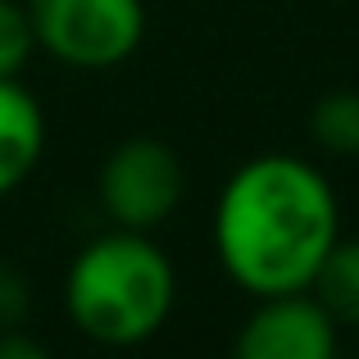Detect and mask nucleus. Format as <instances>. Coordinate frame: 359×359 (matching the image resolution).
Returning <instances> with one entry per match:
<instances>
[{"instance_id": "3", "label": "nucleus", "mask_w": 359, "mask_h": 359, "mask_svg": "<svg viewBox=\"0 0 359 359\" xmlns=\"http://www.w3.org/2000/svg\"><path fill=\"white\" fill-rule=\"evenodd\" d=\"M36 50L82 73L118 69L146 36L141 0H27Z\"/></svg>"}, {"instance_id": "6", "label": "nucleus", "mask_w": 359, "mask_h": 359, "mask_svg": "<svg viewBox=\"0 0 359 359\" xmlns=\"http://www.w3.org/2000/svg\"><path fill=\"white\" fill-rule=\"evenodd\" d=\"M46 150V114L18 78H0V196L32 177Z\"/></svg>"}, {"instance_id": "7", "label": "nucleus", "mask_w": 359, "mask_h": 359, "mask_svg": "<svg viewBox=\"0 0 359 359\" xmlns=\"http://www.w3.org/2000/svg\"><path fill=\"white\" fill-rule=\"evenodd\" d=\"M309 291L332 314L337 327H359V237L332 241V250L323 255Z\"/></svg>"}, {"instance_id": "2", "label": "nucleus", "mask_w": 359, "mask_h": 359, "mask_svg": "<svg viewBox=\"0 0 359 359\" xmlns=\"http://www.w3.org/2000/svg\"><path fill=\"white\" fill-rule=\"evenodd\" d=\"M177 300V269L150 232L114 228L87 241L64 278V309L73 327L100 346H141L168 323Z\"/></svg>"}, {"instance_id": "10", "label": "nucleus", "mask_w": 359, "mask_h": 359, "mask_svg": "<svg viewBox=\"0 0 359 359\" xmlns=\"http://www.w3.org/2000/svg\"><path fill=\"white\" fill-rule=\"evenodd\" d=\"M23 296H27V291H23V278H18L14 269H5V264H0V318H5V323L18 314V309H23Z\"/></svg>"}, {"instance_id": "9", "label": "nucleus", "mask_w": 359, "mask_h": 359, "mask_svg": "<svg viewBox=\"0 0 359 359\" xmlns=\"http://www.w3.org/2000/svg\"><path fill=\"white\" fill-rule=\"evenodd\" d=\"M32 55H36V32L27 5L0 0V78H23Z\"/></svg>"}, {"instance_id": "1", "label": "nucleus", "mask_w": 359, "mask_h": 359, "mask_svg": "<svg viewBox=\"0 0 359 359\" xmlns=\"http://www.w3.org/2000/svg\"><path fill=\"white\" fill-rule=\"evenodd\" d=\"M337 237V196L327 177L300 155H255L219 191V264L250 296L309 291Z\"/></svg>"}, {"instance_id": "4", "label": "nucleus", "mask_w": 359, "mask_h": 359, "mask_svg": "<svg viewBox=\"0 0 359 359\" xmlns=\"http://www.w3.org/2000/svg\"><path fill=\"white\" fill-rule=\"evenodd\" d=\"M182 159L159 137H128L105 155L96 191L114 228L150 232L182 201Z\"/></svg>"}, {"instance_id": "5", "label": "nucleus", "mask_w": 359, "mask_h": 359, "mask_svg": "<svg viewBox=\"0 0 359 359\" xmlns=\"http://www.w3.org/2000/svg\"><path fill=\"white\" fill-rule=\"evenodd\" d=\"M232 359H337V323L314 291L259 296V309L237 332Z\"/></svg>"}, {"instance_id": "11", "label": "nucleus", "mask_w": 359, "mask_h": 359, "mask_svg": "<svg viewBox=\"0 0 359 359\" xmlns=\"http://www.w3.org/2000/svg\"><path fill=\"white\" fill-rule=\"evenodd\" d=\"M0 359H50V351L23 332H5L0 337Z\"/></svg>"}, {"instance_id": "8", "label": "nucleus", "mask_w": 359, "mask_h": 359, "mask_svg": "<svg viewBox=\"0 0 359 359\" xmlns=\"http://www.w3.org/2000/svg\"><path fill=\"white\" fill-rule=\"evenodd\" d=\"M309 132L332 155H359V91H332L314 105Z\"/></svg>"}]
</instances>
